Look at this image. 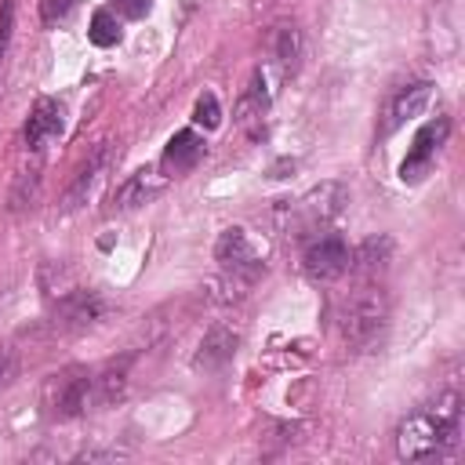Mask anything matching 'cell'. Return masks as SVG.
I'll list each match as a JSON object with an SVG mask.
<instances>
[{
	"label": "cell",
	"mask_w": 465,
	"mask_h": 465,
	"mask_svg": "<svg viewBox=\"0 0 465 465\" xmlns=\"http://www.w3.org/2000/svg\"><path fill=\"white\" fill-rule=\"evenodd\" d=\"M461 436V414H458V400L443 396L425 411H414L411 418L400 421L396 429V454L407 461H421L432 454H443L458 443Z\"/></svg>",
	"instance_id": "6da1fadb"
},
{
	"label": "cell",
	"mask_w": 465,
	"mask_h": 465,
	"mask_svg": "<svg viewBox=\"0 0 465 465\" xmlns=\"http://www.w3.org/2000/svg\"><path fill=\"white\" fill-rule=\"evenodd\" d=\"M385 320H389V302H385V294L381 291H374V287H360V291H352L345 302H341V309H338V334H341V341L349 345V349H371L378 338H381V331H385Z\"/></svg>",
	"instance_id": "7a4b0ae2"
},
{
	"label": "cell",
	"mask_w": 465,
	"mask_h": 465,
	"mask_svg": "<svg viewBox=\"0 0 465 465\" xmlns=\"http://www.w3.org/2000/svg\"><path fill=\"white\" fill-rule=\"evenodd\" d=\"M214 258L222 262L225 272L243 276V280H251V276L262 272V254L251 247L247 229H225L218 236V243H214Z\"/></svg>",
	"instance_id": "3957f363"
},
{
	"label": "cell",
	"mask_w": 465,
	"mask_h": 465,
	"mask_svg": "<svg viewBox=\"0 0 465 465\" xmlns=\"http://www.w3.org/2000/svg\"><path fill=\"white\" fill-rule=\"evenodd\" d=\"M47 403H51V414H58V418L84 414L87 403H91V378L84 371L54 374L51 385H47Z\"/></svg>",
	"instance_id": "277c9868"
},
{
	"label": "cell",
	"mask_w": 465,
	"mask_h": 465,
	"mask_svg": "<svg viewBox=\"0 0 465 465\" xmlns=\"http://www.w3.org/2000/svg\"><path fill=\"white\" fill-rule=\"evenodd\" d=\"M302 265H305L309 280L331 283V280H338V276L349 269V247H345L341 236H320V240L305 251Z\"/></svg>",
	"instance_id": "5b68a950"
},
{
	"label": "cell",
	"mask_w": 465,
	"mask_h": 465,
	"mask_svg": "<svg viewBox=\"0 0 465 465\" xmlns=\"http://www.w3.org/2000/svg\"><path fill=\"white\" fill-rule=\"evenodd\" d=\"M105 312H109V302L98 291H69L58 302V323L65 331H87L98 320H105Z\"/></svg>",
	"instance_id": "8992f818"
},
{
	"label": "cell",
	"mask_w": 465,
	"mask_h": 465,
	"mask_svg": "<svg viewBox=\"0 0 465 465\" xmlns=\"http://www.w3.org/2000/svg\"><path fill=\"white\" fill-rule=\"evenodd\" d=\"M447 131H450V124H447L443 116H440V120H432V124H425V127L418 131V138H414V145H411V153H407V160H403V167H400L403 182H414V178H421V171L432 163L436 149L443 145Z\"/></svg>",
	"instance_id": "52a82bcc"
},
{
	"label": "cell",
	"mask_w": 465,
	"mask_h": 465,
	"mask_svg": "<svg viewBox=\"0 0 465 465\" xmlns=\"http://www.w3.org/2000/svg\"><path fill=\"white\" fill-rule=\"evenodd\" d=\"M429 98H432V84H411V87H403L400 94H392L389 98V105H385V120H381V134H392L396 127H403L407 120H414V116H421L425 113V105H429Z\"/></svg>",
	"instance_id": "ba28073f"
},
{
	"label": "cell",
	"mask_w": 465,
	"mask_h": 465,
	"mask_svg": "<svg viewBox=\"0 0 465 465\" xmlns=\"http://www.w3.org/2000/svg\"><path fill=\"white\" fill-rule=\"evenodd\" d=\"M167 189V174H160L156 167H142L138 174H131L120 189H116V211H134L149 200H156Z\"/></svg>",
	"instance_id": "9c48e42d"
},
{
	"label": "cell",
	"mask_w": 465,
	"mask_h": 465,
	"mask_svg": "<svg viewBox=\"0 0 465 465\" xmlns=\"http://www.w3.org/2000/svg\"><path fill=\"white\" fill-rule=\"evenodd\" d=\"M345 200H349L345 185H338V182H323V185H316V189H309V193L302 196V211H305V218H309L312 225H327L331 218L341 214Z\"/></svg>",
	"instance_id": "30bf717a"
},
{
	"label": "cell",
	"mask_w": 465,
	"mask_h": 465,
	"mask_svg": "<svg viewBox=\"0 0 465 465\" xmlns=\"http://www.w3.org/2000/svg\"><path fill=\"white\" fill-rule=\"evenodd\" d=\"M62 127H65L62 105H58L54 98H40V102L33 105L29 124H25V142H29L33 149H44L47 142H54V138L62 134Z\"/></svg>",
	"instance_id": "8fae6325"
},
{
	"label": "cell",
	"mask_w": 465,
	"mask_h": 465,
	"mask_svg": "<svg viewBox=\"0 0 465 465\" xmlns=\"http://www.w3.org/2000/svg\"><path fill=\"white\" fill-rule=\"evenodd\" d=\"M232 352H236V334H232L229 327H211V331L203 334V341H200V352H196L193 367H200V371H218L222 363L232 360Z\"/></svg>",
	"instance_id": "7c38bea8"
},
{
	"label": "cell",
	"mask_w": 465,
	"mask_h": 465,
	"mask_svg": "<svg viewBox=\"0 0 465 465\" xmlns=\"http://www.w3.org/2000/svg\"><path fill=\"white\" fill-rule=\"evenodd\" d=\"M203 138L196 134V131H178L171 142H167V153H163V163L174 171V174H182V171H193L200 160H203Z\"/></svg>",
	"instance_id": "4fadbf2b"
},
{
	"label": "cell",
	"mask_w": 465,
	"mask_h": 465,
	"mask_svg": "<svg viewBox=\"0 0 465 465\" xmlns=\"http://www.w3.org/2000/svg\"><path fill=\"white\" fill-rule=\"evenodd\" d=\"M105 160H109V149L102 145L84 167H80V174H76V182L69 185V193H65V203H62V211H76L80 203H87V196H91V189H94V182H98V174L105 171Z\"/></svg>",
	"instance_id": "5bb4252c"
},
{
	"label": "cell",
	"mask_w": 465,
	"mask_h": 465,
	"mask_svg": "<svg viewBox=\"0 0 465 465\" xmlns=\"http://www.w3.org/2000/svg\"><path fill=\"white\" fill-rule=\"evenodd\" d=\"M389 254H392V240L389 236H371V240L360 243L356 254H349V265L356 272H381L385 262H389Z\"/></svg>",
	"instance_id": "9a60e30c"
},
{
	"label": "cell",
	"mask_w": 465,
	"mask_h": 465,
	"mask_svg": "<svg viewBox=\"0 0 465 465\" xmlns=\"http://www.w3.org/2000/svg\"><path fill=\"white\" fill-rule=\"evenodd\" d=\"M272 51H276V62L291 73L298 69V58H302V33L294 25H280L276 36H272Z\"/></svg>",
	"instance_id": "2e32d148"
},
{
	"label": "cell",
	"mask_w": 465,
	"mask_h": 465,
	"mask_svg": "<svg viewBox=\"0 0 465 465\" xmlns=\"http://www.w3.org/2000/svg\"><path fill=\"white\" fill-rule=\"evenodd\" d=\"M87 36H91V44H98V47H113V44L120 40V22H116V15H113V11H94Z\"/></svg>",
	"instance_id": "e0dca14e"
},
{
	"label": "cell",
	"mask_w": 465,
	"mask_h": 465,
	"mask_svg": "<svg viewBox=\"0 0 465 465\" xmlns=\"http://www.w3.org/2000/svg\"><path fill=\"white\" fill-rule=\"evenodd\" d=\"M193 120H196V124H203L207 131H211V127H218V120H222L218 98H214V94H203V98L196 102V109H193Z\"/></svg>",
	"instance_id": "ac0fdd59"
},
{
	"label": "cell",
	"mask_w": 465,
	"mask_h": 465,
	"mask_svg": "<svg viewBox=\"0 0 465 465\" xmlns=\"http://www.w3.org/2000/svg\"><path fill=\"white\" fill-rule=\"evenodd\" d=\"M73 7H76V0H40V18L47 25H58L73 15Z\"/></svg>",
	"instance_id": "d6986e66"
},
{
	"label": "cell",
	"mask_w": 465,
	"mask_h": 465,
	"mask_svg": "<svg viewBox=\"0 0 465 465\" xmlns=\"http://www.w3.org/2000/svg\"><path fill=\"white\" fill-rule=\"evenodd\" d=\"M33 196H36V178H33V174H22V178H18V185H15V193H11V211L33 207V203H29Z\"/></svg>",
	"instance_id": "ffe728a7"
},
{
	"label": "cell",
	"mask_w": 465,
	"mask_h": 465,
	"mask_svg": "<svg viewBox=\"0 0 465 465\" xmlns=\"http://www.w3.org/2000/svg\"><path fill=\"white\" fill-rule=\"evenodd\" d=\"M15 374H18V356L11 349H0V392L15 381Z\"/></svg>",
	"instance_id": "44dd1931"
},
{
	"label": "cell",
	"mask_w": 465,
	"mask_h": 465,
	"mask_svg": "<svg viewBox=\"0 0 465 465\" xmlns=\"http://www.w3.org/2000/svg\"><path fill=\"white\" fill-rule=\"evenodd\" d=\"M98 385H102V400L120 396V392H124V371H109V374H102Z\"/></svg>",
	"instance_id": "7402d4cb"
},
{
	"label": "cell",
	"mask_w": 465,
	"mask_h": 465,
	"mask_svg": "<svg viewBox=\"0 0 465 465\" xmlns=\"http://www.w3.org/2000/svg\"><path fill=\"white\" fill-rule=\"evenodd\" d=\"M109 4H113L124 18H142V15L149 11V4H153V0H109Z\"/></svg>",
	"instance_id": "603a6c76"
},
{
	"label": "cell",
	"mask_w": 465,
	"mask_h": 465,
	"mask_svg": "<svg viewBox=\"0 0 465 465\" xmlns=\"http://www.w3.org/2000/svg\"><path fill=\"white\" fill-rule=\"evenodd\" d=\"M120 458H127V450H84L80 454V461H120Z\"/></svg>",
	"instance_id": "cb8c5ba5"
}]
</instances>
